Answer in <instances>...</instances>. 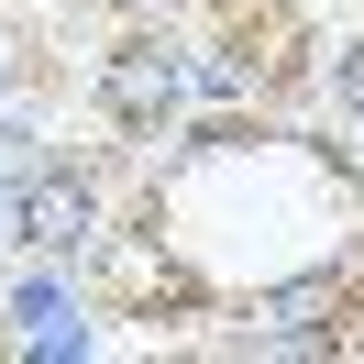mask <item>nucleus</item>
<instances>
[{
	"mask_svg": "<svg viewBox=\"0 0 364 364\" xmlns=\"http://www.w3.org/2000/svg\"><path fill=\"white\" fill-rule=\"evenodd\" d=\"M100 23H144V11H188V0H89Z\"/></svg>",
	"mask_w": 364,
	"mask_h": 364,
	"instance_id": "f257e3e1",
	"label": "nucleus"
}]
</instances>
